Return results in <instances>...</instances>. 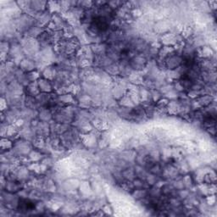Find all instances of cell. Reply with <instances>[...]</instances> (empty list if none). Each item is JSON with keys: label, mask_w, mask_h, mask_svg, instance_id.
<instances>
[{"label": "cell", "mask_w": 217, "mask_h": 217, "mask_svg": "<svg viewBox=\"0 0 217 217\" xmlns=\"http://www.w3.org/2000/svg\"><path fill=\"white\" fill-rule=\"evenodd\" d=\"M20 207L24 210H30L34 208V204L29 200H24V202H20Z\"/></svg>", "instance_id": "obj_1"}]
</instances>
